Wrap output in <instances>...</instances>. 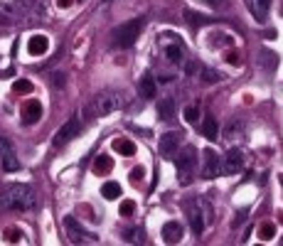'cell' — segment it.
Wrapping results in <instances>:
<instances>
[{"instance_id": "25", "label": "cell", "mask_w": 283, "mask_h": 246, "mask_svg": "<svg viewBox=\"0 0 283 246\" xmlns=\"http://www.w3.org/2000/svg\"><path fill=\"white\" fill-rule=\"evenodd\" d=\"M202 81L205 84H217V81H222V74L217 71V69H210V67H202Z\"/></svg>"}, {"instance_id": "24", "label": "cell", "mask_w": 283, "mask_h": 246, "mask_svg": "<svg viewBox=\"0 0 283 246\" xmlns=\"http://www.w3.org/2000/svg\"><path fill=\"white\" fill-rule=\"evenodd\" d=\"M13 91L15 94H32L35 91V87H32V81L30 79H15V84H13Z\"/></svg>"}, {"instance_id": "30", "label": "cell", "mask_w": 283, "mask_h": 246, "mask_svg": "<svg viewBox=\"0 0 283 246\" xmlns=\"http://www.w3.org/2000/svg\"><path fill=\"white\" fill-rule=\"evenodd\" d=\"M3 239H5L8 244H18V241L22 239V231H20V229H5Z\"/></svg>"}, {"instance_id": "19", "label": "cell", "mask_w": 283, "mask_h": 246, "mask_svg": "<svg viewBox=\"0 0 283 246\" xmlns=\"http://www.w3.org/2000/svg\"><path fill=\"white\" fill-rule=\"evenodd\" d=\"M165 59H168L170 64H182V62H185V47H182L180 42L168 45V47H165Z\"/></svg>"}, {"instance_id": "1", "label": "cell", "mask_w": 283, "mask_h": 246, "mask_svg": "<svg viewBox=\"0 0 283 246\" xmlns=\"http://www.w3.org/2000/svg\"><path fill=\"white\" fill-rule=\"evenodd\" d=\"M37 197L27 185H5L0 187V212H30L35 210Z\"/></svg>"}, {"instance_id": "8", "label": "cell", "mask_w": 283, "mask_h": 246, "mask_svg": "<svg viewBox=\"0 0 283 246\" xmlns=\"http://www.w3.org/2000/svg\"><path fill=\"white\" fill-rule=\"evenodd\" d=\"M180 143H182V133L180 131H168L160 136V143H158V150L163 158L168 160H175V155L180 153Z\"/></svg>"}, {"instance_id": "7", "label": "cell", "mask_w": 283, "mask_h": 246, "mask_svg": "<svg viewBox=\"0 0 283 246\" xmlns=\"http://www.w3.org/2000/svg\"><path fill=\"white\" fill-rule=\"evenodd\" d=\"M79 133H82V121H79V118H69L67 123H64V126L54 133V138H52V148H64L67 143H71Z\"/></svg>"}, {"instance_id": "10", "label": "cell", "mask_w": 283, "mask_h": 246, "mask_svg": "<svg viewBox=\"0 0 283 246\" xmlns=\"http://www.w3.org/2000/svg\"><path fill=\"white\" fill-rule=\"evenodd\" d=\"M0 160H3V168L8 173H15L20 170V162H18V155H15V148L8 138H0Z\"/></svg>"}, {"instance_id": "34", "label": "cell", "mask_w": 283, "mask_h": 246, "mask_svg": "<svg viewBox=\"0 0 283 246\" xmlns=\"http://www.w3.org/2000/svg\"><path fill=\"white\" fill-rule=\"evenodd\" d=\"M227 62H229V64H234V67H239V64H241V59H239V54H236V52H229V54H227Z\"/></svg>"}, {"instance_id": "18", "label": "cell", "mask_w": 283, "mask_h": 246, "mask_svg": "<svg viewBox=\"0 0 283 246\" xmlns=\"http://www.w3.org/2000/svg\"><path fill=\"white\" fill-rule=\"evenodd\" d=\"M111 170H113V158H108V155H96V158H94V175L104 177V175H108Z\"/></svg>"}, {"instance_id": "35", "label": "cell", "mask_w": 283, "mask_h": 246, "mask_svg": "<svg viewBox=\"0 0 283 246\" xmlns=\"http://www.w3.org/2000/svg\"><path fill=\"white\" fill-rule=\"evenodd\" d=\"M143 173H145V168H141V165H138V168H133V170H131V180H141V177H143Z\"/></svg>"}, {"instance_id": "13", "label": "cell", "mask_w": 283, "mask_h": 246, "mask_svg": "<svg viewBox=\"0 0 283 246\" xmlns=\"http://www.w3.org/2000/svg\"><path fill=\"white\" fill-rule=\"evenodd\" d=\"M271 3H273V0H247V5H249L251 15L256 18V22H266L268 10H271Z\"/></svg>"}, {"instance_id": "16", "label": "cell", "mask_w": 283, "mask_h": 246, "mask_svg": "<svg viewBox=\"0 0 283 246\" xmlns=\"http://www.w3.org/2000/svg\"><path fill=\"white\" fill-rule=\"evenodd\" d=\"M138 91L143 99H155V91H158V84H155V76L153 74H143L141 81H138Z\"/></svg>"}, {"instance_id": "3", "label": "cell", "mask_w": 283, "mask_h": 246, "mask_svg": "<svg viewBox=\"0 0 283 246\" xmlns=\"http://www.w3.org/2000/svg\"><path fill=\"white\" fill-rule=\"evenodd\" d=\"M121 106H124V99H121V94L113 91V89H106V91H99V94L91 99L89 113H91L94 118H101V116H108V113L118 111Z\"/></svg>"}, {"instance_id": "33", "label": "cell", "mask_w": 283, "mask_h": 246, "mask_svg": "<svg viewBox=\"0 0 283 246\" xmlns=\"http://www.w3.org/2000/svg\"><path fill=\"white\" fill-rule=\"evenodd\" d=\"M185 18L190 20V25H202V22H207V18H202V15H197V13H185Z\"/></svg>"}, {"instance_id": "39", "label": "cell", "mask_w": 283, "mask_h": 246, "mask_svg": "<svg viewBox=\"0 0 283 246\" xmlns=\"http://www.w3.org/2000/svg\"><path fill=\"white\" fill-rule=\"evenodd\" d=\"M278 222H281V224H283V212H281V214H278Z\"/></svg>"}, {"instance_id": "4", "label": "cell", "mask_w": 283, "mask_h": 246, "mask_svg": "<svg viewBox=\"0 0 283 246\" xmlns=\"http://www.w3.org/2000/svg\"><path fill=\"white\" fill-rule=\"evenodd\" d=\"M175 168H177L180 185H190L195 177V170H197V148L195 145L180 148V153L175 155Z\"/></svg>"}, {"instance_id": "23", "label": "cell", "mask_w": 283, "mask_h": 246, "mask_svg": "<svg viewBox=\"0 0 283 246\" xmlns=\"http://www.w3.org/2000/svg\"><path fill=\"white\" fill-rule=\"evenodd\" d=\"M101 194L106 199H118L121 197V185L118 182H104L101 185Z\"/></svg>"}, {"instance_id": "29", "label": "cell", "mask_w": 283, "mask_h": 246, "mask_svg": "<svg viewBox=\"0 0 283 246\" xmlns=\"http://www.w3.org/2000/svg\"><path fill=\"white\" fill-rule=\"evenodd\" d=\"M185 121H187V123H197V121H199V106H197V104L185 106Z\"/></svg>"}, {"instance_id": "40", "label": "cell", "mask_w": 283, "mask_h": 246, "mask_svg": "<svg viewBox=\"0 0 283 246\" xmlns=\"http://www.w3.org/2000/svg\"><path fill=\"white\" fill-rule=\"evenodd\" d=\"M281 185H283V175H281Z\"/></svg>"}, {"instance_id": "38", "label": "cell", "mask_w": 283, "mask_h": 246, "mask_svg": "<svg viewBox=\"0 0 283 246\" xmlns=\"http://www.w3.org/2000/svg\"><path fill=\"white\" fill-rule=\"evenodd\" d=\"M210 5H214V8H217V5H222V0H210Z\"/></svg>"}, {"instance_id": "11", "label": "cell", "mask_w": 283, "mask_h": 246, "mask_svg": "<svg viewBox=\"0 0 283 246\" xmlns=\"http://www.w3.org/2000/svg\"><path fill=\"white\" fill-rule=\"evenodd\" d=\"M20 116H22V123H25V126H32V123H37L39 118H42V104H39L37 99H27V101L22 104Z\"/></svg>"}, {"instance_id": "22", "label": "cell", "mask_w": 283, "mask_h": 246, "mask_svg": "<svg viewBox=\"0 0 283 246\" xmlns=\"http://www.w3.org/2000/svg\"><path fill=\"white\" fill-rule=\"evenodd\" d=\"M113 150L121 155H136V143L131 138H116L113 141Z\"/></svg>"}, {"instance_id": "2", "label": "cell", "mask_w": 283, "mask_h": 246, "mask_svg": "<svg viewBox=\"0 0 283 246\" xmlns=\"http://www.w3.org/2000/svg\"><path fill=\"white\" fill-rule=\"evenodd\" d=\"M143 27H145V20H143V18H136V20H128V22H124V25L113 27V32H111L113 47H118V50L133 47L136 39H138L141 32H143Z\"/></svg>"}, {"instance_id": "20", "label": "cell", "mask_w": 283, "mask_h": 246, "mask_svg": "<svg viewBox=\"0 0 283 246\" xmlns=\"http://www.w3.org/2000/svg\"><path fill=\"white\" fill-rule=\"evenodd\" d=\"M224 138H227V141H239V138H244V123L236 121V118H231V121L227 123V128H224Z\"/></svg>"}, {"instance_id": "12", "label": "cell", "mask_w": 283, "mask_h": 246, "mask_svg": "<svg viewBox=\"0 0 283 246\" xmlns=\"http://www.w3.org/2000/svg\"><path fill=\"white\" fill-rule=\"evenodd\" d=\"M47 50H50V39L45 35H32L27 39V52L32 57H42V54H47Z\"/></svg>"}, {"instance_id": "9", "label": "cell", "mask_w": 283, "mask_h": 246, "mask_svg": "<svg viewBox=\"0 0 283 246\" xmlns=\"http://www.w3.org/2000/svg\"><path fill=\"white\" fill-rule=\"evenodd\" d=\"M247 165V158H244V150L241 148H231L227 155H224V173L227 175H236L241 173Z\"/></svg>"}, {"instance_id": "26", "label": "cell", "mask_w": 283, "mask_h": 246, "mask_svg": "<svg viewBox=\"0 0 283 246\" xmlns=\"http://www.w3.org/2000/svg\"><path fill=\"white\" fill-rule=\"evenodd\" d=\"M276 236V224L273 222H264L261 227H259V239L261 241H271Z\"/></svg>"}, {"instance_id": "32", "label": "cell", "mask_w": 283, "mask_h": 246, "mask_svg": "<svg viewBox=\"0 0 283 246\" xmlns=\"http://www.w3.org/2000/svg\"><path fill=\"white\" fill-rule=\"evenodd\" d=\"M199 71H202V67H199V62H195V59H192V62H187V64H185V74H190V76H195V74H199Z\"/></svg>"}, {"instance_id": "21", "label": "cell", "mask_w": 283, "mask_h": 246, "mask_svg": "<svg viewBox=\"0 0 283 246\" xmlns=\"http://www.w3.org/2000/svg\"><path fill=\"white\" fill-rule=\"evenodd\" d=\"M202 133H205V138H210V141H217L219 138V123H217V118L207 116L205 121H202Z\"/></svg>"}, {"instance_id": "27", "label": "cell", "mask_w": 283, "mask_h": 246, "mask_svg": "<svg viewBox=\"0 0 283 246\" xmlns=\"http://www.w3.org/2000/svg\"><path fill=\"white\" fill-rule=\"evenodd\" d=\"M18 22V13H13V10H8V8H0V25L3 27H10V25H15Z\"/></svg>"}, {"instance_id": "15", "label": "cell", "mask_w": 283, "mask_h": 246, "mask_svg": "<svg viewBox=\"0 0 283 246\" xmlns=\"http://www.w3.org/2000/svg\"><path fill=\"white\" fill-rule=\"evenodd\" d=\"M182 239V224L180 222H165L163 224V241L165 244H177Z\"/></svg>"}, {"instance_id": "5", "label": "cell", "mask_w": 283, "mask_h": 246, "mask_svg": "<svg viewBox=\"0 0 283 246\" xmlns=\"http://www.w3.org/2000/svg\"><path fill=\"white\" fill-rule=\"evenodd\" d=\"M64 231H67V236H69L71 244H99V236L91 234L89 229H84L82 222L74 219V217L64 219Z\"/></svg>"}, {"instance_id": "17", "label": "cell", "mask_w": 283, "mask_h": 246, "mask_svg": "<svg viewBox=\"0 0 283 246\" xmlns=\"http://www.w3.org/2000/svg\"><path fill=\"white\" fill-rule=\"evenodd\" d=\"M155 108H158V116H160V121H170V118L175 116V99H173V96L160 99V101L155 104Z\"/></svg>"}, {"instance_id": "31", "label": "cell", "mask_w": 283, "mask_h": 246, "mask_svg": "<svg viewBox=\"0 0 283 246\" xmlns=\"http://www.w3.org/2000/svg\"><path fill=\"white\" fill-rule=\"evenodd\" d=\"M261 57L266 59V62H264V64H266V69H276V64H278V57H276V54H271V52H266V50H264V52H261Z\"/></svg>"}, {"instance_id": "37", "label": "cell", "mask_w": 283, "mask_h": 246, "mask_svg": "<svg viewBox=\"0 0 283 246\" xmlns=\"http://www.w3.org/2000/svg\"><path fill=\"white\" fill-rule=\"evenodd\" d=\"M71 3H74V0H57V5H59V8H69Z\"/></svg>"}, {"instance_id": "28", "label": "cell", "mask_w": 283, "mask_h": 246, "mask_svg": "<svg viewBox=\"0 0 283 246\" xmlns=\"http://www.w3.org/2000/svg\"><path fill=\"white\" fill-rule=\"evenodd\" d=\"M118 212H121V217H133L136 214V202L133 199H124L118 204Z\"/></svg>"}, {"instance_id": "6", "label": "cell", "mask_w": 283, "mask_h": 246, "mask_svg": "<svg viewBox=\"0 0 283 246\" xmlns=\"http://www.w3.org/2000/svg\"><path fill=\"white\" fill-rule=\"evenodd\" d=\"M224 173V158H219L212 148H207L202 153V177L205 180H214Z\"/></svg>"}, {"instance_id": "14", "label": "cell", "mask_w": 283, "mask_h": 246, "mask_svg": "<svg viewBox=\"0 0 283 246\" xmlns=\"http://www.w3.org/2000/svg\"><path fill=\"white\" fill-rule=\"evenodd\" d=\"M199 204H202V202H197L195 207L190 210V227H192L195 234H202V231H205V227H207V222H210L207 214H202V212H199Z\"/></svg>"}, {"instance_id": "36", "label": "cell", "mask_w": 283, "mask_h": 246, "mask_svg": "<svg viewBox=\"0 0 283 246\" xmlns=\"http://www.w3.org/2000/svg\"><path fill=\"white\" fill-rule=\"evenodd\" d=\"M52 84H57V87H64V74H57V76L52 79Z\"/></svg>"}]
</instances>
